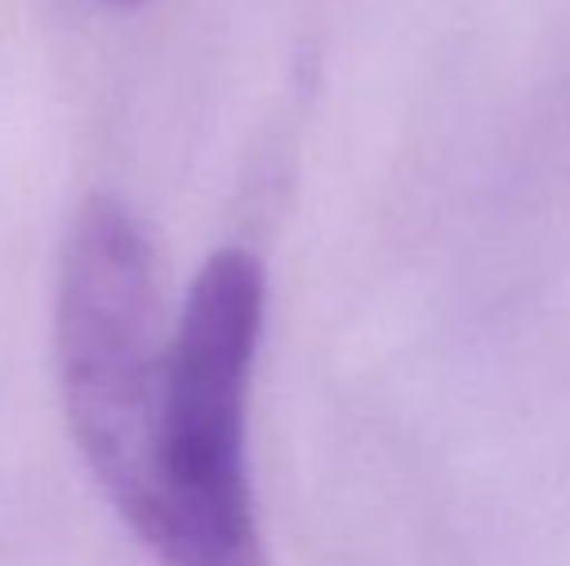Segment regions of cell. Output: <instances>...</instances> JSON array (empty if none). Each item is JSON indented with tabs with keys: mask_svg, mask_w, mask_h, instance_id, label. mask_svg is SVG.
Listing matches in <instances>:
<instances>
[{
	"mask_svg": "<svg viewBox=\"0 0 570 566\" xmlns=\"http://www.w3.org/2000/svg\"><path fill=\"white\" fill-rule=\"evenodd\" d=\"M264 330V268L218 249L164 354L148 477L128 528L159 566H268L248 474V393Z\"/></svg>",
	"mask_w": 570,
	"mask_h": 566,
	"instance_id": "obj_1",
	"label": "cell"
},
{
	"mask_svg": "<svg viewBox=\"0 0 570 566\" xmlns=\"http://www.w3.org/2000/svg\"><path fill=\"white\" fill-rule=\"evenodd\" d=\"M156 260L140 221L109 195L78 210L62 249L55 346L67 424L120 520L140 505L167 346Z\"/></svg>",
	"mask_w": 570,
	"mask_h": 566,
	"instance_id": "obj_2",
	"label": "cell"
},
{
	"mask_svg": "<svg viewBox=\"0 0 570 566\" xmlns=\"http://www.w3.org/2000/svg\"><path fill=\"white\" fill-rule=\"evenodd\" d=\"M101 4H114V8H140V4H148V0H101Z\"/></svg>",
	"mask_w": 570,
	"mask_h": 566,
	"instance_id": "obj_3",
	"label": "cell"
}]
</instances>
